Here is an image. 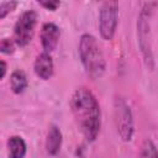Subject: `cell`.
<instances>
[{"mask_svg": "<svg viewBox=\"0 0 158 158\" xmlns=\"http://www.w3.org/2000/svg\"><path fill=\"white\" fill-rule=\"evenodd\" d=\"M69 106L84 138L88 142L95 141L101 126V111L94 93L85 86L75 89L69 99Z\"/></svg>", "mask_w": 158, "mask_h": 158, "instance_id": "1", "label": "cell"}, {"mask_svg": "<svg viewBox=\"0 0 158 158\" xmlns=\"http://www.w3.org/2000/svg\"><path fill=\"white\" fill-rule=\"evenodd\" d=\"M78 51L80 62L86 74L93 80L102 78L106 70V60L98 40L90 33L81 35L79 40Z\"/></svg>", "mask_w": 158, "mask_h": 158, "instance_id": "2", "label": "cell"}, {"mask_svg": "<svg viewBox=\"0 0 158 158\" xmlns=\"http://www.w3.org/2000/svg\"><path fill=\"white\" fill-rule=\"evenodd\" d=\"M156 2H146L141 9L137 17V43L143 59L144 65L149 69H154V56L152 49V32H151V17Z\"/></svg>", "mask_w": 158, "mask_h": 158, "instance_id": "3", "label": "cell"}, {"mask_svg": "<svg viewBox=\"0 0 158 158\" xmlns=\"http://www.w3.org/2000/svg\"><path fill=\"white\" fill-rule=\"evenodd\" d=\"M114 121L120 138L123 142L132 141L135 133L133 115L130 105L121 96H117L114 100Z\"/></svg>", "mask_w": 158, "mask_h": 158, "instance_id": "4", "label": "cell"}, {"mask_svg": "<svg viewBox=\"0 0 158 158\" xmlns=\"http://www.w3.org/2000/svg\"><path fill=\"white\" fill-rule=\"evenodd\" d=\"M118 23V4L116 1L102 2L99 10V32L102 40L111 41Z\"/></svg>", "mask_w": 158, "mask_h": 158, "instance_id": "5", "label": "cell"}, {"mask_svg": "<svg viewBox=\"0 0 158 158\" xmlns=\"http://www.w3.org/2000/svg\"><path fill=\"white\" fill-rule=\"evenodd\" d=\"M37 25V12L35 10L23 11L14 26V37L16 46L26 47L33 38L35 28Z\"/></svg>", "mask_w": 158, "mask_h": 158, "instance_id": "6", "label": "cell"}, {"mask_svg": "<svg viewBox=\"0 0 158 158\" xmlns=\"http://www.w3.org/2000/svg\"><path fill=\"white\" fill-rule=\"evenodd\" d=\"M59 37H60V30L56 23L53 22L43 23L40 33V40H41L43 52H47V53L53 52L58 46Z\"/></svg>", "mask_w": 158, "mask_h": 158, "instance_id": "7", "label": "cell"}, {"mask_svg": "<svg viewBox=\"0 0 158 158\" xmlns=\"http://www.w3.org/2000/svg\"><path fill=\"white\" fill-rule=\"evenodd\" d=\"M33 72L42 80H48L52 78L54 73V64L49 53L42 52L36 57L33 63Z\"/></svg>", "mask_w": 158, "mask_h": 158, "instance_id": "8", "label": "cell"}, {"mask_svg": "<svg viewBox=\"0 0 158 158\" xmlns=\"http://www.w3.org/2000/svg\"><path fill=\"white\" fill-rule=\"evenodd\" d=\"M63 136L58 126L51 125L46 137V152L49 156H57L62 147Z\"/></svg>", "mask_w": 158, "mask_h": 158, "instance_id": "9", "label": "cell"}, {"mask_svg": "<svg viewBox=\"0 0 158 158\" xmlns=\"http://www.w3.org/2000/svg\"><path fill=\"white\" fill-rule=\"evenodd\" d=\"M27 152V146L21 136H11L7 139L9 158H23Z\"/></svg>", "mask_w": 158, "mask_h": 158, "instance_id": "10", "label": "cell"}, {"mask_svg": "<svg viewBox=\"0 0 158 158\" xmlns=\"http://www.w3.org/2000/svg\"><path fill=\"white\" fill-rule=\"evenodd\" d=\"M27 86H28V81L25 72L21 69L14 70L10 77V88L12 93L16 95H20L27 89Z\"/></svg>", "mask_w": 158, "mask_h": 158, "instance_id": "11", "label": "cell"}, {"mask_svg": "<svg viewBox=\"0 0 158 158\" xmlns=\"http://www.w3.org/2000/svg\"><path fill=\"white\" fill-rule=\"evenodd\" d=\"M139 158H158V148L152 139H146L142 143Z\"/></svg>", "mask_w": 158, "mask_h": 158, "instance_id": "12", "label": "cell"}, {"mask_svg": "<svg viewBox=\"0 0 158 158\" xmlns=\"http://www.w3.org/2000/svg\"><path fill=\"white\" fill-rule=\"evenodd\" d=\"M17 6V1H2L0 4V20H4Z\"/></svg>", "mask_w": 158, "mask_h": 158, "instance_id": "13", "label": "cell"}, {"mask_svg": "<svg viewBox=\"0 0 158 158\" xmlns=\"http://www.w3.org/2000/svg\"><path fill=\"white\" fill-rule=\"evenodd\" d=\"M15 44L16 43H15V41L12 38H7V37L2 38L1 42H0V51H1V53H4V54H12L14 51H15Z\"/></svg>", "mask_w": 158, "mask_h": 158, "instance_id": "14", "label": "cell"}, {"mask_svg": "<svg viewBox=\"0 0 158 158\" xmlns=\"http://www.w3.org/2000/svg\"><path fill=\"white\" fill-rule=\"evenodd\" d=\"M38 4L43 9L49 10V11H56L60 6V1H58V0H40Z\"/></svg>", "mask_w": 158, "mask_h": 158, "instance_id": "15", "label": "cell"}, {"mask_svg": "<svg viewBox=\"0 0 158 158\" xmlns=\"http://www.w3.org/2000/svg\"><path fill=\"white\" fill-rule=\"evenodd\" d=\"M6 70H7L6 62H5V60H1V74H0V78H1V79L5 78V75H6Z\"/></svg>", "mask_w": 158, "mask_h": 158, "instance_id": "16", "label": "cell"}]
</instances>
